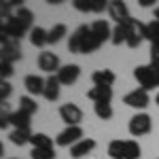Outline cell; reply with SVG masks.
Returning <instances> with one entry per match:
<instances>
[{
	"label": "cell",
	"instance_id": "d4e9b609",
	"mask_svg": "<svg viewBox=\"0 0 159 159\" xmlns=\"http://www.w3.org/2000/svg\"><path fill=\"white\" fill-rule=\"evenodd\" d=\"M64 36H66V25H64V24H55V25L49 30L47 40H49V45H57V43H60Z\"/></svg>",
	"mask_w": 159,
	"mask_h": 159
},
{
	"label": "cell",
	"instance_id": "5bb4252c",
	"mask_svg": "<svg viewBox=\"0 0 159 159\" xmlns=\"http://www.w3.org/2000/svg\"><path fill=\"white\" fill-rule=\"evenodd\" d=\"M91 32H93V36L98 38L102 45L112 38V28H110V24L106 19H96V21L91 24Z\"/></svg>",
	"mask_w": 159,
	"mask_h": 159
},
{
	"label": "cell",
	"instance_id": "e575fe53",
	"mask_svg": "<svg viewBox=\"0 0 159 159\" xmlns=\"http://www.w3.org/2000/svg\"><path fill=\"white\" fill-rule=\"evenodd\" d=\"M74 9L81 13H91V7H89V0H74Z\"/></svg>",
	"mask_w": 159,
	"mask_h": 159
},
{
	"label": "cell",
	"instance_id": "ac0fdd59",
	"mask_svg": "<svg viewBox=\"0 0 159 159\" xmlns=\"http://www.w3.org/2000/svg\"><path fill=\"white\" fill-rule=\"evenodd\" d=\"M60 79H57V74H51L47 76V83H45V91H43V96L45 100H49V102H55V100L60 98Z\"/></svg>",
	"mask_w": 159,
	"mask_h": 159
},
{
	"label": "cell",
	"instance_id": "1f68e13d",
	"mask_svg": "<svg viewBox=\"0 0 159 159\" xmlns=\"http://www.w3.org/2000/svg\"><path fill=\"white\" fill-rule=\"evenodd\" d=\"M13 2L9 0V2H0V19L4 21V19H9V17H13L15 13H13Z\"/></svg>",
	"mask_w": 159,
	"mask_h": 159
},
{
	"label": "cell",
	"instance_id": "3957f363",
	"mask_svg": "<svg viewBox=\"0 0 159 159\" xmlns=\"http://www.w3.org/2000/svg\"><path fill=\"white\" fill-rule=\"evenodd\" d=\"M134 79L138 81L140 89L151 91L159 87V66L155 64H147V66H136L134 68Z\"/></svg>",
	"mask_w": 159,
	"mask_h": 159
},
{
	"label": "cell",
	"instance_id": "9a60e30c",
	"mask_svg": "<svg viewBox=\"0 0 159 159\" xmlns=\"http://www.w3.org/2000/svg\"><path fill=\"white\" fill-rule=\"evenodd\" d=\"M87 98L91 100L93 104H110L112 100V87H91L87 91Z\"/></svg>",
	"mask_w": 159,
	"mask_h": 159
},
{
	"label": "cell",
	"instance_id": "cb8c5ba5",
	"mask_svg": "<svg viewBox=\"0 0 159 159\" xmlns=\"http://www.w3.org/2000/svg\"><path fill=\"white\" fill-rule=\"evenodd\" d=\"M30 144L32 148H53V138H49L47 134H32Z\"/></svg>",
	"mask_w": 159,
	"mask_h": 159
},
{
	"label": "cell",
	"instance_id": "ba28073f",
	"mask_svg": "<svg viewBox=\"0 0 159 159\" xmlns=\"http://www.w3.org/2000/svg\"><path fill=\"white\" fill-rule=\"evenodd\" d=\"M123 104H127V106H132V108H136V110L147 108L148 104H151L148 91H144V89H134V91L125 93V98H123Z\"/></svg>",
	"mask_w": 159,
	"mask_h": 159
},
{
	"label": "cell",
	"instance_id": "7c38bea8",
	"mask_svg": "<svg viewBox=\"0 0 159 159\" xmlns=\"http://www.w3.org/2000/svg\"><path fill=\"white\" fill-rule=\"evenodd\" d=\"M4 30L9 32L11 40H15V43H19V40L25 36V32H30V30H28V28H25V25L15 17V15L9 17V19H4Z\"/></svg>",
	"mask_w": 159,
	"mask_h": 159
},
{
	"label": "cell",
	"instance_id": "5b68a950",
	"mask_svg": "<svg viewBox=\"0 0 159 159\" xmlns=\"http://www.w3.org/2000/svg\"><path fill=\"white\" fill-rule=\"evenodd\" d=\"M127 129H129V134L134 136V138H140V136L151 134V129H153V121H151V117H148L147 112H136L134 117L129 119Z\"/></svg>",
	"mask_w": 159,
	"mask_h": 159
},
{
	"label": "cell",
	"instance_id": "8fae6325",
	"mask_svg": "<svg viewBox=\"0 0 159 159\" xmlns=\"http://www.w3.org/2000/svg\"><path fill=\"white\" fill-rule=\"evenodd\" d=\"M21 45L19 43H9V45H2L0 47V61H4V64H15L17 60H21Z\"/></svg>",
	"mask_w": 159,
	"mask_h": 159
},
{
	"label": "cell",
	"instance_id": "7a4b0ae2",
	"mask_svg": "<svg viewBox=\"0 0 159 159\" xmlns=\"http://www.w3.org/2000/svg\"><path fill=\"white\" fill-rule=\"evenodd\" d=\"M108 155L112 159H140L142 148L136 140H112L108 144Z\"/></svg>",
	"mask_w": 159,
	"mask_h": 159
},
{
	"label": "cell",
	"instance_id": "9c48e42d",
	"mask_svg": "<svg viewBox=\"0 0 159 159\" xmlns=\"http://www.w3.org/2000/svg\"><path fill=\"white\" fill-rule=\"evenodd\" d=\"M38 68L43 70V72L51 74H57L60 72V57L55 55V53H51V51H43L40 55H38Z\"/></svg>",
	"mask_w": 159,
	"mask_h": 159
},
{
	"label": "cell",
	"instance_id": "d6986e66",
	"mask_svg": "<svg viewBox=\"0 0 159 159\" xmlns=\"http://www.w3.org/2000/svg\"><path fill=\"white\" fill-rule=\"evenodd\" d=\"M115 72L108 70V68H102V70H96V72L91 74V81H93V85L96 87H110L115 83Z\"/></svg>",
	"mask_w": 159,
	"mask_h": 159
},
{
	"label": "cell",
	"instance_id": "4316f807",
	"mask_svg": "<svg viewBox=\"0 0 159 159\" xmlns=\"http://www.w3.org/2000/svg\"><path fill=\"white\" fill-rule=\"evenodd\" d=\"M11 117H13L11 104L0 102V129H7V127L11 125Z\"/></svg>",
	"mask_w": 159,
	"mask_h": 159
},
{
	"label": "cell",
	"instance_id": "603a6c76",
	"mask_svg": "<svg viewBox=\"0 0 159 159\" xmlns=\"http://www.w3.org/2000/svg\"><path fill=\"white\" fill-rule=\"evenodd\" d=\"M15 17L21 21V24L28 28V30H32L34 28V13L30 11V9H25V7H19V9H15Z\"/></svg>",
	"mask_w": 159,
	"mask_h": 159
},
{
	"label": "cell",
	"instance_id": "d6a6232c",
	"mask_svg": "<svg viewBox=\"0 0 159 159\" xmlns=\"http://www.w3.org/2000/svg\"><path fill=\"white\" fill-rule=\"evenodd\" d=\"M13 87L9 81H0V102H7V98L11 96Z\"/></svg>",
	"mask_w": 159,
	"mask_h": 159
},
{
	"label": "cell",
	"instance_id": "30bf717a",
	"mask_svg": "<svg viewBox=\"0 0 159 159\" xmlns=\"http://www.w3.org/2000/svg\"><path fill=\"white\" fill-rule=\"evenodd\" d=\"M108 15H110V19L117 21V25L125 24V21L132 17L129 11H127V4L121 2V0H110V2H108Z\"/></svg>",
	"mask_w": 159,
	"mask_h": 159
},
{
	"label": "cell",
	"instance_id": "44dd1931",
	"mask_svg": "<svg viewBox=\"0 0 159 159\" xmlns=\"http://www.w3.org/2000/svg\"><path fill=\"white\" fill-rule=\"evenodd\" d=\"M30 115H25V112H21V110H15L11 117V125L15 127V129H30Z\"/></svg>",
	"mask_w": 159,
	"mask_h": 159
},
{
	"label": "cell",
	"instance_id": "836d02e7",
	"mask_svg": "<svg viewBox=\"0 0 159 159\" xmlns=\"http://www.w3.org/2000/svg\"><path fill=\"white\" fill-rule=\"evenodd\" d=\"M11 74H13V66H11V64L0 61V81H7Z\"/></svg>",
	"mask_w": 159,
	"mask_h": 159
},
{
	"label": "cell",
	"instance_id": "f546056e",
	"mask_svg": "<svg viewBox=\"0 0 159 159\" xmlns=\"http://www.w3.org/2000/svg\"><path fill=\"white\" fill-rule=\"evenodd\" d=\"M110 43L117 45V47H119L121 43H125V25H123V24L112 28V38H110Z\"/></svg>",
	"mask_w": 159,
	"mask_h": 159
},
{
	"label": "cell",
	"instance_id": "f35d334b",
	"mask_svg": "<svg viewBox=\"0 0 159 159\" xmlns=\"http://www.w3.org/2000/svg\"><path fill=\"white\" fill-rule=\"evenodd\" d=\"M2 155H4V144L0 142V159H2Z\"/></svg>",
	"mask_w": 159,
	"mask_h": 159
},
{
	"label": "cell",
	"instance_id": "52a82bcc",
	"mask_svg": "<svg viewBox=\"0 0 159 159\" xmlns=\"http://www.w3.org/2000/svg\"><path fill=\"white\" fill-rule=\"evenodd\" d=\"M60 117L68 127L70 125H79V123L83 121V110L79 108L74 102H68V104H61L60 106Z\"/></svg>",
	"mask_w": 159,
	"mask_h": 159
},
{
	"label": "cell",
	"instance_id": "ab89813d",
	"mask_svg": "<svg viewBox=\"0 0 159 159\" xmlns=\"http://www.w3.org/2000/svg\"><path fill=\"white\" fill-rule=\"evenodd\" d=\"M155 19L159 21V7H155Z\"/></svg>",
	"mask_w": 159,
	"mask_h": 159
},
{
	"label": "cell",
	"instance_id": "b9f144b4",
	"mask_svg": "<svg viewBox=\"0 0 159 159\" xmlns=\"http://www.w3.org/2000/svg\"><path fill=\"white\" fill-rule=\"evenodd\" d=\"M2 25H4V21H2V19H0V28H2Z\"/></svg>",
	"mask_w": 159,
	"mask_h": 159
},
{
	"label": "cell",
	"instance_id": "2e32d148",
	"mask_svg": "<svg viewBox=\"0 0 159 159\" xmlns=\"http://www.w3.org/2000/svg\"><path fill=\"white\" fill-rule=\"evenodd\" d=\"M93 148H96V140H93V138H83V140H79L74 147H70V157L81 159V157H85V155H89Z\"/></svg>",
	"mask_w": 159,
	"mask_h": 159
},
{
	"label": "cell",
	"instance_id": "8992f818",
	"mask_svg": "<svg viewBox=\"0 0 159 159\" xmlns=\"http://www.w3.org/2000/svg\"><path fill=\"white\" fill-rule=\"evenodd\" d=\"M79 140H83V129H81V125H70V127H66L64 132L57 134L55 144H57V147H74Z\"/></svg>",
	"mask_w": 159,
	"mask_h": 159
},
{
	"label": "cell",
	"instance_id": "e0dca14e",
	"mask_svg": "<svg viewBox=\"0 0 159 159\" xmlns=\"http://www.w3.org/2000/svg\"><path fill=\"white\" fill-rule=\"evenodd\" d=\"M45 79H40L38 74H28L24 79V85L28 89V93L30 96H43V91H45Z\"/></svg>",
	"mask_w": 159,
	"mask_h": 159
},
{
	"label": "cell",
	"instance_id": "60d3db41",
	"mask_svg": "<svg viewBox=\"0 0 159 159\" xmlns=\"http://www.w3.org/2000/svg\"><path fill=\"white\" fill-rule=\"evenodd\" d=\"M155 104H157V106H159V93H157V96H155Z\"/></svg>",
	"mask_w": 159,
	"mask_h": 159
},
{
	"label": "cell",
	"instance_id": "7402d4cb",
	"mask_svg": "<svg viewBox=\"0 0 159 159\" xmlns=\"http://www.w3.org/2000/svg\"><path fill=\"white\" fill-rule=\"evenodd\" d=\"M9 138H11L13 144H17V147H24V144H28V142L32 140V132H30V129H13Z\"/></svg>",
	"mask_w": 159,
	"mask_h": 159
},
{
	"label": "cell",
	"instance_id": "4fadbf2b",
	"mask_svg": "<svg viewBox=\"0 0 159 159\" xmlns=\"http://www.w3.org/2000/svg\"><path fill=\"white\" fill-rule=\"evenodd\" d=\"M79 76H81V68L76 64H66V66H61L60 72H57V79H60L61 85H72V83H76Z\"/></svg>",
	"mask_w": 159,
	"mask_h": 159
},
{
	"label": "cell",
	"instance_id": "484cf974",
	"mask_svg": "<svg viewBox=\"0 0 159 159\" xmlns=\"http://www.w3.org/2000/svg\"><path fill=\"white\" fill-rule=\"evenodd\" d=\"M19 110L32 117V115H34V112L38 110V104H36V100H32L30 96H21V98H19Z\"/></svg>",
	"mask_w": 159,
	"mask_h": 159
},
{
	"label": "cell",
	"instance_id": "74e56055",
	"mask_svg": "<svg viewBox=\"0 0 159 159\" xmlns=\"http://www.w3.org/2000/svg\"><path fill=\"white\" fill-rule=\"evenodd\" d=\"M140 2V7H153L155 4V0H138Z\"/></svg>",
	"mask_w": 159,
	"mask_h": 159
},
{
	"label": "cell",
	"instance_id": "4dcf8cb0",
	"mask_svg": "<svg viewBox=\"0 0 159 159\" xmlns=\"http://www.w3.org/2000/svg\"><path fill=\"white\" fill-rule=\"evenodd\" d=\"M32 159H55V151L53 148H32Z\"/></svg>",
	"mask_w": 159,
	"mask_h": 159
},
{
	"label": "cell",
	"instance_id": "277c9868",
	"mask_svg": "<svg viewBox=\"0 0 159 159\" xmlns=\"http://www.w3.org/2000/svg\"><path fill=\"white\" fill-rule=\"evenodd\" d=\"M123 25H125V45H127L129 49L140 47V43L147 40V36H144L147 24H142V21H138V19H134V17H129Z\"/></svg>",
	"mask_w": 159,
	"mask_h": 159
},
{
	"label": "cell",
	"instance_id": "ffe728a7",
	"mask_svg": "<svg viewBox=\"0 0 159 159\" xmlns=\"http://www.w3.org/2000/svg\"><path fill=\"white\" fill-rule=\"evenodd\" d=\"M47 30H43L40 25H34L32 30H30V43L34 45V47H45V45H49V40H47Z\"/></svg>",
	"mask_w": 159,
	"mask_h": 159
},
{
	"label": "cell",
	"instance_id": "8d00e7d4",
	"mask_svg": "<svg viewBox=\"0 0 159 159\" xmlns=\"http://www.w3.org/2000/svg\"><path fill=\"white\" fill-rule=\"evenodd\" d=\"M9 43H13V40H11V36H9V32L4 30V25H2V28H0V47H2V45H9Z\"/></svg>",
	"mask_w": 159,
	"mask_h": 159
},
{
	"label": "cell",
	"instance_id": "d590c367",
	"mask_svg": "<svg viewBox=\"0 0 159 159\" xmlns=\"http://www.w3.org/2000/svg\"><path fill=\"white\" fill-rule=\"evenodd\" d=\"M151 64L159 66V43H153L151 45Z\"/></svg>",
	"mask_w": 159,
	"mask_h": 159
},
{
	"label": "cell",
	"instance_id": "f1b7e54d",
	"mask_svg": "<svg viewBox=\"0 0 159 159\" xmlns=\"http://www.w3.org/2000/svg\"><path fill=\"white\" fill-rule=\"evenodd\" d=\"M93 112H96V117L98 119H102V121H108V119H112V106L110 104H93Z\"/></svg>",
	"mask_w": 159,
	"mask_h": 159
},
{
	"label": "cell",
	"instance_id": "6da1fadb",
	"mask_svg": "<svg viewBox=\"0 0 159 159\" xmlns=\"http://www.w3.org/2000/svg\"><path fill=\"white\" fill-rule=\"evenodd\" d=\"M100 47H102V43L93 36L91 25H79V28L72 32L70 40H68V51H70V53H83V55H89V53L98 51Z\"/></svg>",
	"mask_w": 159,
	"mask_h": 159
},
{
	"label": "cell",
	"instance_id": "83f0119b",
	"mask_svg": "<svg viewBox=\"0 0 159 159\" xmlns=\"http://www.w3.org/2000/svg\"><path fill=\"white\" fill-rule=\"evenodd\" d=\"M144 36L147 40L153 45V43H159V21L157 19H153V21H148L147 28H144Z\"/></svg>",
	"mask_w": 159,
	"mask_h": 159
}]
</instances>
